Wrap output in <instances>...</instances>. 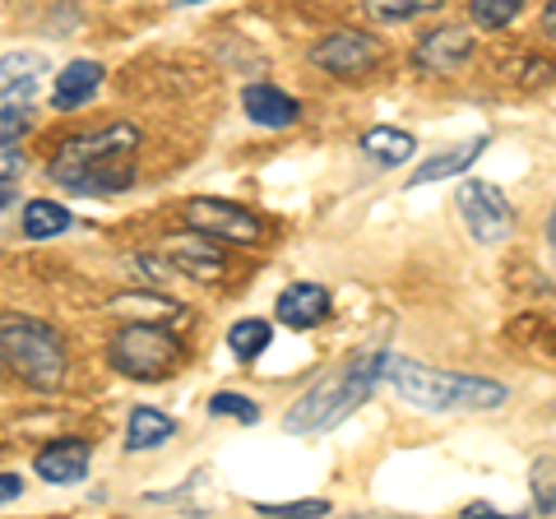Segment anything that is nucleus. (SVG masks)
Listing matches in <instances>:
<instances>
[{
  "mask_svg": "<svg viewBox=\"0 0 556 519\" xmlns=\"http://www.w3.org/2000/svg\"><path fill=\"white\" fill-rule=\"evenodd\" d=\"M362 153L380 167H404L413 153H417V140L408 130H394V126H371L362 135Z\"/></svg>",
  "mask_w": 556,
  "mask_h": 519,
  "instance_id": "19",
  "label": "nucleus"
},
{
  "mask_svg": "<svg viewBox=\"0 0 556 519\" xmlns=\"http://www.w3.org/2000/svg\"><path fill=\"white\" fill-rule=\"evenodd\" d=\"M486 149V135H478V140H468V144H459V149H445V153H437V159H427L422 167L408 177V186L417 190V186H427V181H445V177H459V172H468L478 163V153Z\"/></svg>",
  "mask_w": 556,
  "mask_h": 519,
  "instance_id": "18",
  "label": "nucleus"
},
{
  "mask_svg": "<svg viewBox=\"0 0 556 519\" xmlns=\"http://www.w3.org/2000/svg\"><path fill=\"white\" fill-rule=\"evenodd\" d=\"M464 519H525V515H496L486 501H473V506H464Z\"/></svg>",
  "mask_w": 556,
  "mask_h": 519,
  "instance_id": "31",
  "label": "nucleus"
},
{
  "mask_svg": "<svg viewBox=\"0 0 556 519\" xmlns=\"http://www.w3.org/2000/svg\"><path fill=\"white\" fill-rule=\"evenodd\" d=\"M386 380L399 390V400L427 413H486L501 408L510 400L506 385L486 376H468V371H441V367H422L408 357H390Z\"/></svg>",
  "mask_w": 556,
  "mask_h": 519,
  "instance_id": "2",
  "label": "nucleus"
},
{
  "mask_svg": "<svg viewBox=\"0 0 556 519\" xmlns=\"http://www.w3.org/2000/svg\"><path fill=\"white\" fill-rule=\"evenodd\" d=\"M186 232H200L208 241H232V246H260L265 241V218L241 210L232 200H214V195H195L181 204Z\"/></svg>",
  "mask_w": 556,
  "mask_h": 519,
  "instance_id": "6",
  "label": "nucleus"
},
{
  "mask_svg": "<svg viewBox=\"0 0 556 519\" xmlns=\"http://www.w3.org/2000/svg\"><path fill=\"white\" fill-rule=\"evenodd\" d=\"M208 413H214V418H237V422H247V427L260 422V404L247 400V394H232V390H218L214 400H208Z\"/></svg>",
  "mask_w": 556,
  "mask_h": 519,
  "instance_id": "22",
  "label": "nucleus"
},
{
  "mask_svg": "<svg viewBox=\"0 0 556 519\" xmlns=\"http://www.w3.org/2000/svg\"><path fill=\"white\" fill-rule=\"evenodd\" d=\"M459 214H464L468 237L482 241V246H492V241L510 237V228H515L510 200L501 195L492 181H459Z\"/></svg>",
  "mask_w": 556,
  "mask_h": 519,
  "instance_id": "7",
  "label": "nucleus"
},
{
  "mask_svg": "<svg viewBox=\"0 0 556 519\" xmlns=\"http://www.w3.org/2000/svg\"><path fill=\"white\" fill-rule=\"evenodd\" d=\"M390 357L394 353H386V349L353 353L334 376H325L320 385H311L302 400L288 408L283 431H292V436H316V431L348 422L380 390V380H386V371H390Z\"/></svg>",
  "mask_w": 556,
  "mask_h": 519,
  "instance_id": "1",
  "label": "nucleus"
},
{
  "mask_svg": "<svg viewBox=\"0 0 556 519\" xmlns=\"http://www.w3.org/2000/svg\"><path fill=\"white\" fill-rule=\"evenodd\" d=\"M33 469H38V478L51 482V488H70V482H84V478H89V445H84L79 436L51 441V445L38 450Z\"/></svg>",
  "mask_w": 556,
  "mask_h": 519,
  "instance_id": "12",
  "label": "nucleus"
},
{
  "mask_svg": "<svg viewBox=\"0 0 556 519\" xmlns=\"http://www.w3.org/2000/svg\"><path fill=\"white\" fill-rule=\"evenodd\" d=\"M24 496V478L20 473H0V506H10V501Z\"/></svg>",
  "mask_w": 556,
  "mask_h": 519,
  "instance_id": "30",
  "label": "nucleus"
},
{
  "mask_svg": "<svg viewBox=\"0 0 556 519\" xmlns=\"http://www.w3.org/2000/svg\"><path fill=\"white\" fill-rule=\"evenodd\" d=\"M33 126H38L33 107H0V144H5V149H20V140Z\"/></svg>",
  "mask_w": 556,
  "mask_h": 519,
  "instance_id": "24",
  "label": "nucleus"
},
{
  "mask_svg": "<svg viewBox=\"0 0 556 519\" xmlns=\"http://www.w3.org/2000/svg\"><path fill=\"white\" fill-rule=\"evenodd\" d=\"M515 71H519V75H525V84H552V75H556V65H552V61H533V56H529V61H519V65H515Z\"/></svg>",
  "mask_w": 556,
  "mask_h": 519,
  "instance_id": "28",
  "label": "nucleus"
},
{
  "mask_svg": "<svg viewBox=\"0 0 556 519\" xmlns=\"http://www.w3.org/2000/svg\"><path fill=\"white\" fill-rule=\"evenodd\" d=\"M98 89H102V65L98 61H70L56 71V84H51V107L75 112L84 102H93Z\"/></svg>",
  "mask_w": 556,
  "mask_h": 519,
  "instance_id": "15",
  "label": "nucleus"
},
{
  "mask_svg": "<svg viewBox=\"0 0 556 519\" xmlns=\"http://www.w3.org/2000/svg\"><path fill=\"white\" fill-rule=\"evenodd\" d=\"M543 28H547V33H552V38H556V0H552V5L543 10Z\"/></svg>",
  "mask_w": 556,
  "mask_h": 519,
  "instance_id": "33",
  "label": "nucleus"
},
{
  "mask_svg": "<svg viewBox=\"0 0 556 519\" xmlns=\"http://www.w3.org/2000/svg\"><path fill=\"white\" fill-rule=\"evenodd\" d=\"M274 316H278V325H288V330H316L329 316V292L320 283H292L278 292Z\"/></svg>",
  "mask_w": 556,
  "mask_h": 519,
  "instance_id": "14",
  "label": "nucleus"
},
{
  "mask_svg": "<svg viewBox=\"0 0 556 519\" xmlns=\"http://www.w3.org/2000/svg\"><path fill=\"white\" fill-rule=\"evenodd\" d=\"M20 177H24V153L0 144V181H14V186H20Z\"/></svg>",
  "mask_w": 556,
  "mask_h": 519,
  "instance_id": "27",
  "label": "nucleus"
},
{
  "mask_svg": "<svg viewBox=\"0 0 556 519\" xmlns=\"http://www.w3.org/2000/svg\"><path fill=\"white\" fill-rule=\"evenodd\" d=\"M431 0H371V14L380 24H404V20H417V14H427Z\"/></svg>",
  "mask_w": 556,
  "mask_h": 519,
  "instance_id": "26",
  "label": "nucleus"
},
{
  "mask_svg": "<svg viewBox=\"0 0 556 519\" xmlns=\"http://www.w3.org/2000/svg\"><path fill=\"white\" fill-rule=\"evenodd\" d=\"M357 519H408V515H357Z\"/></svg>",
  "mask_w": 556,
  "mask_h": 519,
  "instance_id": "34",
  "label": "nucleus"
},
{
  "mask_svg": "<svg viewBox=\"0 0 556 519\" xmlns=\"http://www.w3.org/2000/svg\"><path fill=\"white\" fill-rule=\"evenodd\" d=\"M181 357H186V343L163 320H135V325H126V330H116L112 343H108L112 371L130 376V380H144V385L167 380L181 367Z\"/></svg>",
  "mask_w": 556,
  "mask_h": 519,
  "instance_id": "4",
  "label": "nucleus"
},
{
  "mask_svg": "<svg viewBox=\"0 0 556 519\" xmlns=\"http://www.w3.org/2000/svg\"><path fill=\"white\" fill-rule=\"evenodd\" d=\"M70 195H121V190L135 186V163H102V167H84V172H65V177H51Z\"/></svg>",
  "mask_w": 556,
  "mask_h": 519,
  "instance_id": "16",
  "label": "nucleus"
},
{
  "mask_svg": "<svg viewBox=\"0 0 556 519\" xmlns=\"http://www.w3.org/2000/svg\"><path fill=\"white\" fill-rule=\"evenodd\" d=\"M0 371H5V362H0Z\"/></svg>",
  "mask_w": 556,
  "mask_h": 519,
  "instance_id": "35",
  "label": "nucleus"
},
{
  "mask_svg": "<svg viewBox=\"0 0 556 519\" xmlns=\"http://www.w3.org/2000/svg\"><path fill=\"white\" fill-rule=\"evenodd\" d=\"M172 436H177V422H172L167 413L149 408V404L130 408V418H126V450H130V455L159 450V445H163V441H172Z\"/></svg>",
  "mask_w": 556,
  "mask_h": 519,
  "instance_id": "17",
  "label": "nucleus"
},
{
  "mask_svg": "<svg viewBox=\"0 0 556 519\" xmlns=\"http://www.w3.org/2000/svg\"><path fill=\"white\" fill-rule=\"evenodd\" d=\"M20 228H24L28 241H51V237H65L70 228H75V214L56 200H28Z\"/></svg>",
  "mask_w": 556,
  "mask_h": 519,
  "instance_id": "20",
  "label": "nucleus"
},
{
  "mask_svg": "<svg viewBox=\"0 0 556 519\" xmlns=\"http://www.w3.org/2000/svg\"><path fill=\"white\" fill-rule=\"evenodd\" d=\"M139 149V126L135 121H112V126L98 130H79L56 149L51 159V177H65V172H84V167H102V163H126Z\"/></svg>",
  "mask_w": 556,
  "mask_h": 519,
  "instance_id": "5",
  "label": "nucleus"
},
{
  "mask_svg": "<svg viewBox=\"0 0 556 519\" xmlns=\"http://www.w3.org/2000/svg\"><path fill=\"white\" fill-rule=\"evenodd\" d=\"M163 255L172 260L167 269H177L186 274V279H223L228 274V255L218 251V241H208L200 232H177V237H167L163 241Z\"/></svg>",
  "mask_w": 556,
  "mask_h": 519,
  "instance_id": "10",
  "label": "nucleus"
},
{
  "mask_svg": "<svg viewBox=\"0 0 556 519\" xmlns=\"http://www.w3.org/2000/svg\"><path fill=\"white\" fill-rule=\"evenodd\" d=\"M473 47L478 42L464 24H441V28H431L427 38H417L413 65L427 75H455V71H464V61L473 56Z\"/></svg>",
  "mask_w": 556,
  "mask_h": 519,
  "instance_id": "9",
  "label": "nucleus"
},
{
  "mask_svg": "<svg viewBox=\"0 0 556 519\" xmlns=\"http://www.w3.org/2000/svg\"><path fill=\"white\" fill-rule=\"evenodd\" d=\"M552 478V464H538L533 469V492H538V482H547ZM543 510H556V488H543V501H538Z\"/></svg>",
  "mask_w": 556,
  "mask_h": 519,
  "instance_id": "29",
  "label": "nucleus"
},
{
  "mask_svg": "<svg viewBox=\"0 0 556 519\" xmlns=\"http://www.w3.org/2000/svg\"><path fill=\"white\" fill-rule=\"evenodd\" d=\"M14 200H20V186H14V181H0V210H10Z\"/></svg>",
  "mask_w": 556,
  "mask_h": 519,
  "instance_id": "32",
  "label": "nucleus"
},
{
  "mask_svg": "<svg viewBox=\"0 0 556 519\" xmlns=\"http://www.w3.org/2000/svg\"><path fill=\"white\" fill-rule=\"evenodd\" d=\"M311 65H320V71L339 75V79H362L380 65V42L362 28H339L311 47Z\"/></svg>",
  "mask_w": 556,
  "mask_h": 519,
  "instance_id": "8",
  "label": "nucleus"
},
{
  "mask_svg": "<svg viewBox=\"0 0 556 519\" xmlns=\"http://www.w3.org/2000/svg\"><path fill=\"white\" fill-rule=\"evenodd\" d=\"M519 10H525L519 0H473V5H468L478 28H506L519 20Z\"/></svg>",
  "mask_w": 556,
  "mask_h": 519,
  "instance_id": "23",
  "label": "nucleus"
},
{
  "mask_svg": "<svg viewBox=\"0 0 556 519\" xmlns=\"http://www.w3.org/2000/svg\"><path fill=\"white\" fill-rule=\"evenodd\" d=\"M47 71H51V61L42 51H10V56H0V102L28 107V98L42 89Z\"/></svg>",
  "mask_w": 556,
  "mask_h": 519,
  "instance_id": "11",
  "label": "nucleus"
},
{
  "mask_svg": "<svg viewBox=\"0 0 556 519\" xmlns=\"http://www.w3.org/2000/svg\"><path fill=\"white\" fill-rule=\"evenodd\" d=\"M260 515H269V519H325L329 515V501H265V506H260Z\"/></svg>",
  "mask_w": 556,
  "mask_h": 519,
  "instance_id": "25",
  "label": "nucleus"
},
{
  "mask_svg": "<svg viewBox=\"0 0 556 519\" xmlns=\"http://www.w3.org/2000/svg\"><path fill=\"white\" fill-rule=\"evenodd\" d=\"M0 362L33 390H61L70 376V357H65V339L51 330L38 316H0Z\"/></svg>",
  "mask_w": 556,
  "mask_h": 519,
  "instance_id": "3",
  "label": "nucleus"
},
{
  "mask_svg": "<svg viewBox=\"0 0 556 519\" xmlns=\"http://www.w3.org/2000/svg\"><path fill=\"white\" fill-rule=\"evenodd\" d=\"M269 325L265 320H237L232 325V330H228V349L241 357V362H255L260 353H265L269 349Z\"/></svg>",
  "mask_w": 556,
  "mask_h": 519,
  "instance_id": "21",
  "label": "nucleus"
},
{
  "mask_svg": "<svg viewBox=\"0 0 556 519\" xmlns=\"http://www.w3.org/2000/svg\"><path fill=\"white\" fill-rule=\"evenodd\" d=\"M241 107H247L255 126H269V130H288L302 116V102L283 89H274V84H247L241 89Z\"/></svg>",
  "mask_w": 556,
  "mask_h": 519,
  "instance_id": "13",
  "label": "nucleus"
}]
</instances>
